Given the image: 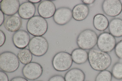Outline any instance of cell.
Segmentation results:
<instances>
[{"label": "cell", "mask_w": 122, "mask_h": 81, "mask_svg": "<svg viewBox=\"0 0 122 81\" xmlns=\"http://www.w3.org/2000/svg\"><path fill=\"white\" fill-rule=\"evenodd\" d=\"M110 33L114 37L122 36V20L114 18L110 21L109 25Z\"/></svg>", "instance_id": "obj_19"}, {"label": "cell", "mask_w": 122, "mask_h": 81, "mask_svg": "<svg viewBox=\"0 0 122 81\" xmlns=\"http://www.w3.org/2000/svg\"><path fill=\"white\" fill-rule=\"evenodd\" d=\"M48 29L47 21L39 15L34 16L29 19L26 24L27 31L34 36H42L46 33Z\"/></svg>", "instance_id": "obj_2"}, {"label": "cell", "mask_w": 122, "mask_h": 81, "mask_svg": "<svg viewBox=\"0 0 122 81\" xmlns=\"http://www.w3.org/2000/svg\"><path fill=\"white\" fill-rule=\"evenodd\" d=\"M28 48L32 54L37 57L44 55L47 51L49 44L46 39L42 36H34L30 40Z\"/></svg>", "instance_id": "obj_6"}, {"label": "cell", "mask_w": 122, "mask_h": 81, "mask_svg": "<svg viewBox=\"0 0 122 81\" xmlns=\"http://www.w3.org/2000/svg\"><path fill=\"white\" fill-rule=\"evenodd\" d=\"M121 3L122 4V0H120Z\"/></svg>", "instance_id": "obj_32"}, {"label": "cell", "mask_w": 122, "mask_h": 81, "mask_svg": "<svg viewBox=\"0 0 122 81\" xmlns=\"http://www.w3.org/2000/svg\"></svg>", "instance_id": "obj_33"}, {"label": "cell", "mask_w": 122, "mask_h": 81, "mask_svg": "<svg viewBox=\"0 0 122 81\" xmlns=\"http://www.w3.org/2000/svg\"><path fill=\"white\" fill-rule=\"evenodd\" d=\"M93 24L96 29L100 31H103L108 27L109 23L105 16L102 14H98L94 16Z\"/></svg>", "instance_id": "obj_20"}, {"label": "cell", "mask_w": 122, "mask_h": 81, "mask_svg": "<svg viewBox=\"0 0 122 81\" xmlns=\"http://www.w3.org/2000/svg\"><path fill=\"white\" fill-rule=\"evenodd\" d=\"M0 81H9L8 76L5 72L0 71Z\"/></svg>", "instance_id": "obj_27"}, {"label": "cell", "mask_w": 122, "mask_h": 81, "mask_svg": "<svg viewBox=\"0 0 122 81\" xmlns=\"http://www.w3.org/2000/svg\"><path fill=\"white\" fill-rule=\"evenodd\" d=\"M81 1L83 4L87 5L93 4L95 0H83Z\"/></svg>", "instance_id": "obj_30"}, {"label": "cell", "mask_w": 122, "mask_h": 81, "mask_svg": "<svg viewBox=\"0 0 122 81\" xmlns=\"http://www.w3.org/2000/svg\"><path fill=\"white\" fill-rule=\"evenodd\" d=\"M12 39L14 46L20 49L26 48L28 45L30 40L28 33L23 30H19L15 32Z\"/></svg>", "instance_id": "obj_11"}, {"label": "cell", "mask_w": 122, "mask_h": 81, "mask_svg": "<svg viewBox=\"0 0 122 81\" xmlns=\"http://www.w3.org/2000/svg\"><path fill=\"white\" fill-rule=\"evenodd\" d=\"M0 26H1L4 23V14L0 10Z\"/></svg>", "instance_id": "obj_29"}, {"label": "cell", "mask_w": 122, "mask_h": 81, "mask_svg": "<svg viewBox=\"0 0 122 81\" xmlns=\"http://www.w3.org/2000/svg\"><path fill=\"white\" fill-rule=\"evenodd\" d=\"M88 60L94 70L101 71L106 70L110 66L112 59L107 53L100 50L92 49L88 52Z\"/></svg>", "instance_id": "obj_1"}, {"label": "cell", "mask_w": 122, "mask_h": 81, "mask_svg": "<svg viewBox=\"0 0 122 81\" xmlns=\"http://www.w3.org/2000/svg\"><path fill=\"white\" fill-rule=\"evenodd\" d=\"M56 10L54 4L49 0L41 1L37 8L39 14L44 19L49 18L53 16Z\"/></svg>", "instance_id": "obj_12"}, {"label": "cell", "mask_w": 122, "mask_h": 81, "mask_svg": "<svg viewBox=\"0 0 122 81\" xmlns=\"http://www.w3.org/2000/svg\"><path fill=\"white\" fill-rule=\"evenodd\" d=\"M6 40L5 35L3 31L0 30V47L2 46L4 44Z\"/></svg>", "instance_id": "obj_26"}, {"label": "cell", "mask_w": 122, "mask_h": 81, "mask_svg": "<svg viewBox=\"0 0 122 81\" xmlns=\"http://www.w3.org/2000/svg\"><path fill=\"white\" fill-rule=\"evenodd\" d=\"M5 29L10 32H16L19 30L22 24L20 17L15 15L8 16L5 19L3 23Z\"/></svg>", "instance_id": "obj_14"}, {"label": "cell", "mask_w": 122, "mask_h": 81, "mask_svg": "<svg viewBox=\"0 0 122 81\" xmlns=\"http://www.w3.org/2000/svg\"><path fill=\"white\" fill-rule=\"evenodd\" d=\"M48 81H66L64 77L59 75H54L51 77Z\"/></svg>", "instance_id": "obj_25"}, {"label": "cell", "mask_w": 122, "mask_h": 81, "mask_svg": "<svg viewBox=\"0 0 122 81\" xmlns=\"http://www.w3.org/2000/svg\"><path fill=\"white\" fill-rule=\"evenodd\" d=\"M112 75L110 71L107 70L102 71L97 74L95 81H112Z\"/></svg>", "instance_id": "obj_23"}, {"label": "cell", "mask_w": 122, "mask_h": 81, "mask_svg": "<svg viewBox=\"0 0 122 81\" xmlns=\"http://www.w3.org/2000/svg\"><path fill=\"white\" fill-rule=\"evenodd\" d=\"M102 7L105 13L111 17L117 16L122 11V5L119 0H104Z\"/></svg>", "instance_id": "obj_9"}, {"label": "cell", "mask_w": 122, "mask_h": 81, "mask_svg": "<svg viewBox=\"0 0 122 81\" xmlns=\"http://www.w3.org/2000/svg\"><path fill=\"white\" fill-rule=\"evenodd\" d=\"M73 62L71 54L65 51L56 53L53 57L52 61L53 67L58 71L67 70L71 66Z\"/></svg>", "instance_id": "obj_5"}, {"label": "cell", "mask_w": 122, "mask_h": 81, "mask_svg": "<svg viewBox=\"0 0 122 81\" xmlns=\"http://www.w3.org/2000/svg\"><path fill=\"white\" fill-rule=\"evenodd\" d=\"M111 73L112 76L117 80L122 79V62H118L112 67Z\"/></svg>", "instance_id": "obj_22"}, {"label": "cell", "mask_w": 122, "mask_h": 81, "mask_svg": "<svg viewBox=\"0 0 122 81\" xmlns=\"http://www.w3.org/2000/svg\"><path fill=\"white\" fill-rule=\"evenodd\" d=\"M20 5L18 0H3L0 3V10L8 16L14 15L18 12Z\"/></svg>", "instance_id": "obj_13"}, {"label": "cell", "mask_w": 122, "mask_h": 81, "mask_svg": "<svg viewBox=\"0 0 122 81\" xmlns=\"http://www.w3.org/2000/svg\"><path fill=\"white\" fill-rule=\"evenodd\" d=\"M36 11L35 5L29 1L20 5L18 11L20 17L24 19H29L34 16Z\"/></svg>", "instance_id": "obj_15"}, {"label": "cell", "mask_w": 122, "mask_h": 81, "mask_svg": "<svg viewBox=\"0 0 122 81\" xmlns=\"http://www.w3.org/2000/svg\"><path fill=\"white\" fill-rule=\"evenodd\" d=\"M43 68L39 63L31 62L25 65L22 70L23 75L26 79L30 80L37 79L42 75Z\"/></svg>", "instance_id": "obj_8"}, {"label": "cell", "mask_w": 122, "mask_h": 81, "mask_svg": "<svg viewBox=\"0 0 122 81\" xmlns=\"http://www.w3.org/2000/svg\"><path fill=\"white\" fill-rule=\"evenodd\" d=\"M98 36L96 33L90 29L84 30L78 36L77 44L79 48L85 50H90L97 44Z\"/></svg>", "instance_id": "obj_3"}, {"label": "cell", "mask_w": 122, "mask_h": 81, "mask_svg": "<svg viewBox=\"0 0 122 81\" xmlns=\"http://www.w3.org/2000/svg\"><path fill=\"white\" fill-rule=\"evenodd\" d=\"M114 49L116 56L120 59H122V40L116 44Z\"/></svg>", "instance_id": "obj_24"}, {"label": "cell", "mask_w": 122, "mask_h": 81, "mask_svg": "<svg viewBox=\"0 0 122 81\" xmlns=\"http://www.w3.org/2000/svg\"><path fill=\"white\" fill-rule=\"evenodd\" d=\"M73 62L78 65L85 63L88 58V52L80 48L75 49L71 54Z\"/></svg>", "instance_id": "obj_18"}, {"label": "cell", "mask_w": 122, "mask_h": 81, "mask_svg": "<svg viewBox=\"0 0 122 81\" xmlns=\"http://www.w3.org/2000/svg\"><path fill=\"white\" fill-rule=\"evenodd\" d=\"M72 17V10L66 7H61L57 9L53 16L55 22L60 25L66 24Z\"/></svg>", "instance_id": "obj_10"}, {"label": "cell", "mask_w": 122, "mask_h": 81, "mask_svg": "<svg viewBox=\"0 0 122 81\" xmlns=\"http://www.w3.org/2000/svg\"><path fill=\"white\" fill-rule=\"evenodd\" d=\"M17 56L20 62L26 65L31 62L32 59V54L29 49H20L18 52Z\"/></svg>", "instance_id": "obj_21"}, {"label": "cell", "mask_w": 122, "mask_h": 81, "mask_svg": "<svg viewBox=\"0 0 122 81\" xmlns=\"http://www.w3.org/2000/svg\"><path fill=\"white\" fill-rule=\"evenodd\" d=\"M116 44L115 37L110 33L104 32L98 36L97 44L99 50L107 53L114 49Z\"/></svg>", "instance_id": "obj_7"}, {"label": "cell", "mask_w": 122, "mask_h": 81, "mask_svg": "<svg viewBox=\"0 0 122 81\" xmlns=\"http://www.w3.org/2000/svg\"><path fill=\"white\" fill-rule=\"evenodd\" d=\"M64 77L66 81H84L85 75L80 69L74 68L68 71Z\"/></svg>", "instance_id": "obj_17"}, {"label": "cell", "mask_w": 122, "mask_h": 81, "mask_svg": "<svg viewBox=\"0 0 122 81\" xmlns=\"http://www.w3.org/2000/svg\"><path fill=\"white\" fill-rule=\"evenodd\" d=\"M10 81H28L25 78L20 76H17L15 77L12 78Z\"/></svg>", "instance_id": "obj_28"}, {"label": "cell", "mask_w": 122, "mask_h": 81, "mask_svg": "<svg viewBox=\"0 0 122 81\" xmlns=\"http://www.w3.org/2000/svg\"><path fill=\"white\" fill-rule=\"evenodd\" d=\"M28 1L33 4L37 3H39L41 1V0H28Z\"/></svg>", "instance_id": "obj_31"}, {"label": "cell", "mask_w": 122, "mask_h": 81, "mask_svg": "<svg viewBox=\"0 0 122 81\" xmlns=\"http://www.w3.org/2000/svg\"><path fill=\"white\" fill-rule=\"evenodd\" d=\"M89 9L88 6L83 3L76 5L72 10V18L77 21H82L88 15Z\"/></svg>", "instance_id": "obj_16"}, {"label": "cell", "mask_w": 122, "mask_h": 81, "mask_svg": "<svg viewBox=\"0 0 122 81\" xmlns=\"http://www.w3.org/2000/svg\"><path fill=\"white\" fill-rule=\"evenodd\" d=\"M19 61L17 56L14 53L10 51L4 52L0 55V68L5 72H13L18 68Z\"/></svg>", "instance_id": "obj_4"}]
</instances>
